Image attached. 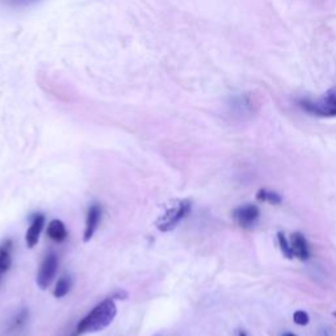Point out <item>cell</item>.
<instances>
[{"mask_svg":"<svg viewBox=\"0 0 336 336\" xmlns=\"http://www.w3.org/2000/svg\"><path fill=\"white\" fill-rule=\"evenodd\" d=\"M117 314V307L114 303L113 298H106L99 303L97 306L93 307L89 314H87L79 322L75 333L81 336L87 333H97L113 322L114 317Z\"/></svg>","mask_w":336,"mask_h":336,"instance_id":"1","label":"cell"},{"mask_svg":"<svg viewBox=\"0 0 336 336\" xmlns=\"http://www.w3.org/2000/svg\"><path fill=\"white\" fill-rule=\"evenodd\" d=\"M300 106L305 112L317 117H336V88H331L317 100H300Z\"/></svg>","mask_w":336,"mask_h":336,"instance_id":"2","label":"cell"},{"mask_svg":"<svg viewBox=\"0 0 336 336\" xmlns=\"http://www.w3.org/2000/svg\"><path fill=\"white\" fill-rule=\"evenodd\" d=\"M190 209H192V202L189 200H179V201H176L157 221L158 230L163 231V233L173 230L189 214Z\"/></svg>","mask_w":336,"mask_h":336,"instance_id":"3","label":"cell"},{"mask_svg":"<svg viewBox=\"0 0 336 336\" xmlns=\"http://www.w3.org/2000/svg\"><path fill=\"white\" fill-rule=\"evenodd\" d=\"M58 270V256L50 253L41 263L40 270L37 274V284L41 289H46L54 280Z\"/></svg>","mask_w":336,"mask_h":336,"instance_id":"4","label":"cell"},{"mask_svg":"<svg viewBox=\"0 0 336 336\" xmlns=\"http://www.w3.org/2000/svg\"><path fill=\"white\" fill-rule=\"evenodd\" d=\"M260 209L255 204H246L238 206L233 212V218L241 227H251L259 219Z\"/></svg>","mask_w":336,"mask_h":336,"instance_id":"5","label":"cell"},{"mask_svg":"<svg viewBox=\"0 0 336 336\" xmlns=\"http://www.w3.org/2000/svg\"><path fill=\"white\" fill-rule=\"evenodd\" d=\"M100 219H101V208L100 205L93 204L88 209L87 219H85V229H84V242L91 241V238L95 234L96 229L99 226Z\"/></svg>","mask_w":336,"mask_h":336,"instance_id":"6","label":"cell"},{"mask_svg":"<svg viewBox=\"0 0 336 336\" xmlns=\"http://www.w3.org/2000/svg\"><path fill=\"white\" fill-rule=\"evenodd\" d=\"M290 246H292L293 255L301 261H306L310 257V250L305 235L301 233H293L290 238Z\"/></svg>","mask_w":336,"mask_h":336,"instance_id":"7","label":"cell"},{"mask_svg":"<svg viewBox=\"0 0 336 336\" xmlns=\"http://www.w3.org/2000/svg\"><path fill=\"white\" fill-rule=\"evenodd\" d=\"M45 225V217L42 214H36L33 217V221L30 223L29 229L26 231V243L29 246L30 249L34 247V246L38 243V239H40V234L42 229H44Z\"/></svg>","mask_w":336,"mask_h":336,"instance_id":"8","label":"cell"},{"mask_svg":"<svg viewBox=\"0 0 336 336\" xmlns=\"http://www.w3.org/2000/svg\"><path fill=\"white\" fill-rule=\"evenodd\" d=\"M48 235L54 242H63L67 238V230L65 223L59 219H53L48 226Z\"/></svg>","mask_w":336,"mask_h":336,"instance_id":"9","label":"cell"},{"mask_svg":"<svg viewBox=\"0 0 336 336\" xmlns=\"http://www.w3.org/2000/svg\"><path fill=\"white\" fill-rule=\"evenodd\" d=\"M9 250H11V242L9 241H7V243L3 247H0V272H5L11 267L12 261Z\"/></svg>","mask_w":336,"mask_h":336,"instance_id":"10","label":"cell"},{"mask_svg":"<svg viewBox=\"0 0 336 336\" xmlns=\"http://www.w3.org/2000/svg\"><path fill=\"white\" fill-rule=\"evenodd\" d=\"M70 289H71V280L67 276H63V277L59 278L57 285H55L54 297L55 298H62L70 292Z\"/></svg>","mask_w":336,"mask_h":336,"instance_id":"11","label":"cell"},{"mask_svg":"<svg viewBox=\"0 0 336 336\" xmlns=\"http://www.w3.org/2000/svg\"><path fill=\"white\" fill-rule=\"evenodd\" d=\"M277 239H278V246H280V250H281L284 257H286V259H289V260L293 259L294 255H293L292 246H290V242L286 239L285 234H284L282 231H278L277 233Z\"/></svg>","mask_w":336,"mask_h":336,"instance_id":"12","label":"cell"},{"mask_svg":"<svg viewBox=\"0 0 336 336\" xmlns=\"http://www.w3.org/2000/svg\"><path fill=\"white\" fill-rule=\"evenodd\" d=\"M293 321L294 323L298 326H306L309 325V322H310V317L307 314L306 311L303 310H297L294 314H293Z\"/></svg>","mask_w":336,"mask_h":336,"instance_id":"13","label":"cell"},{"mask_svg":"<svg viewBox=\"0 0 336 336\" xmlns=\"http://www.w3.org/2000/svg\"><path fill=\"white\" fill-rule=\"evenodd\" d=\"M267 202L272 205H280L282 202L281 194L277 193V192H272V190H268L267 192Z\"/></svg>","mask_w":336,"mask_h":336,"instance_id":"14","label":"cell"},{"mask_svg":"<svg viewBox=\"0 0 336 336\" xmlns=\"http://www.w3.org/2000/svg\"><path fill=\"white\" fill-rule=\"evenodd\" d=\"M26 317H28V311L22 310L21 313L17 315V318L15 319V322H13V327H18V326H21L22 323L26 321Z\"/></svg>","mask_w":336,"mask_h":336,"instance_id":"15","label":"cell"},{"mask_svg":"<svg viewBox=\"0 0 336 336\" xmlns=\"http://www.w3.org/2000/svg\"><path fill=\"white\" fill-rule=\"evenodd\" d=\"M267 189H264V188H261V189L257 190V193H256V200L259 202H267Z\"/></svg>","mask_w":336,"mask_h":336,"instance_id":"16","label":"cell"},{"mask_svg":"<svg viewBox=\"0 0 336 336\" xmlns=\"http://www.w3.org/2000/svg\"><path fill=\"white\" fill-rule=\"evenodd\" d=\"M7 1L18 5V4H26V3H29V1H36V0H7Z\"/></svg>","mask_w":336,"mask_h":336,"instance_id":"17","label":"cell"},{"mask_svg":"<svg viewBox=\"0 0 336 336\" xmlns=\"http://www.w3.org/2000/svg\"><path fill=\"white\" fill-rule=\"evenodd\" d=\"M238 336H247V334H246L245 331H239V334H238Z\"/></svg>","mask_w":336,"mask_h":336,"instance_id":"18","label":"cell"},{"mask_svg":"<svg viewBox=\"0 0 336 336\" xmlns=\"http://www.w3.org/2000/svg\"><path fill=\"white\" fill-rule=\"evenodd\" d=\"M282 336H297V335H296V334H292V333H286V334H284Z\"/></svg>","mask_w":336,"mask_h":336,"instance_id":"19","label":"cell"},{"mask_svg":"<svg viewBox=\"0 0 336 336\" xmlns=\"http://www.w3.org/2000/svg\"><path fill=\"white\" fill-rule=\"evenodd\" d=\"M333 315H334V318L336 319V311H334V313H333Z\"/></svg>","mask_w":336,"mask_h":336,"instance_id":"20","label":"cell"},{"mask_svg":"<svg viewBox=\"0 0 336 336\" xmlns=\"http://www.w3.org/2000/svg\"><path fill=\"white\" fill-rule=\"evenodd\" d=\"M71 336H79V335H78V334L75 333V334H74V335H71Z\"/></svg>","mask_w":336,"mask_h":336,"instance_id":"21","label":"cell"},{"mask_svg":"<svg viewBox=\"0 0 336 336\" xmlns=\"http://www.w3.org/2000/svg\"><path fill=\"white\" fill-rule=\"evenodd\" d=\"M0 273H1V272H0Z\"/></svg>","mask_w":336,"mask_h":336,"instance_id":"22","label":"cell"}]
</instances>
